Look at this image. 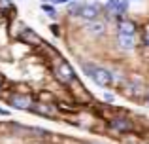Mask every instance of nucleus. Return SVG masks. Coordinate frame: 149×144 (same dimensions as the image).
Masks as SVG:
<instances>
[{
	"mask_svg": "<svg viewBox=\"0 0 149 144\" xmlns=\"http://www.w3.org/2000/svg\"><path fill=\"white\" fill-rule=\"evenodd\" d=\"M51 72H53V78H55V80H57L61 85H64V87H70V85L77 80L74 67L66 59H62V57L55 59V65L51 67Z\"/></svg>",
	"mask_w": 149,
	"mask_h": 144,
	"instance_id": "obj_1",
	"label": "nucleus"
},
{
	"mask_svg": "<svg viewBox=\"0 0 149 144\" xmlns=\"http://www.w3.org/2000/svg\"><path fill=\"white\" fill-rule=\"evenodd\" d=\"M8 106L11 110H19V112H30L34 104V97L30 93H25V91H19V89H10L8 95H4Z\"/></svg>",
	"mask_w": 149,
	"mask_h": 144,
	"instance_id": "obj_2",
	"label": "nucleus"
},
{
	"mask_svg": "<svg viewBox=\"0 0 149 144\" xmlns=\"http://www.w3.org/2000/svg\"><path fill=\"white\" fill-rule=\"evenodd\" d=\"M106 129L111 131L115 135H128L136 129V122L130 118V116L125 114H113L106 119Z\"/></svg>",
	"mask_w": 149,
	"mask_h": 144,
	"instance_id": "obj_3",
	"label": "nucleus"
},
{
	"mask_svg": "<svg viewBox=\"0 0 149 144\" xmlns=\"http://www.w3.org/2000/svg\"><path fill=\"white\" fill-rule=\"evenodd\" d=\"M89 78L93 80V84L98 85V87H102V89L113 87V74H111V68H108V67L96 65V68L93 70V74Z\"/></svg>",
	"mask_w": 149,
	"mask_h": 144,
	"instance_id": "obj_4",
	"label": "nucleus"
},
{
	"mask_svg": "<svg viewBox=\"0 0 149 144\" xmlns=\"http://www.w3.org/2000/svg\"><path fill=\"white\" fill-rule=\"evenodd\" d=\"M30 112L36 116H42V118H47V119H55L58 114L55 100H40V99H34V104L30 108Z\"/></svg>",
	"mask_w": 149,
	"mask_h": 144,
	"instance_id": "obj_5",
	"label": "nucleus"
},
{
	"mask_svg": "<svg viewBox=\"0 0 149 144\" xmlns=\"http://www.w3.org/2000/svg\"><path fill=\"white\" fill-rule=\"evenodd\" d=\"M102 11H104V4L96 2V0H95V2H85L83 10H81V13H79V19L85 21V23L95 21V19L102 17Z\"/></svg>",
	"mask_w": 149,
	"mask_h": 144,
	"instance_id": "obj_6",
	"label": "nucleus"
},
{
	"mask_svg": "<svg viewBox=\"0 0 149 144\" xmlns=\"http://www.w3.org/2000/svg\"><path fill=\"white\" fill-rule=\"evenodd\" d=\"M83 30L89 34V36H93V38H102L106 32H108V23L100 17V19H95V21L85 23Z\"/></svg>",
	"mask_w": 149,
	"mask_h": 144,
	"instance_id": "obj_7",
	"label": "nucleus"
},
{
	"mask_svg": "<svg viewBox=\"0 0 149 144\" xmlns=\"http://www.w3.org/2000/svg\"><path fill=\"white\" fill-rule=\"evenodd\" d=\"M115 30L119 34H132V36H136L138 30H140V27H138V23H136L134 19L121 17V19H117V21H115Z\"/></svg>",
	"mask_w": 149,
	"mask_h": 144,
	"instance_id": "obj_8",
	"label": "nucleus"
},
{
	"mask_svg": "<svg viewBox=\"0 0 149 144\" xmlns=\"http://www.w3.org/2000/svg\"><path fill=\"white\" fill-rule=\"evenodd\" d=\"M115 46L121 51H134L138 48V38L132 34H115Z\"/></svg>",
	"mask_w": 149,
	"mask_h": 144,
	"instance_id": "obj_9",
	"label": "nucleus"
},
{
	"mask_svg": "<svg viewBox=\"0 0 149 144\" xmlns=\"http://www.w3.org/2000/svg\"><path fill=\"white\" fill-rule=\"evenodd\" d=\"M123 89L130 99H140V97L143 99V95H146V91H147L142 84H138V81H134V80H127L123 84Z\"/></svg>",
	"mask_w": 149,
	"mask_h": 144,
	"instance_id": "obj_10",
	"label": "nucleus"
},
{
	"mask_svg": "<svg viewBox=\"0 0 149 144\" xmlns=\"http://www.w3.org/2000/svg\"><path fill=\"white\" fill-rule=\"evenodd\" d=\"M19 42H21V44H25V46H30V48H38V46H40L44 40H42V36L36 32V30L29 27V29H26L25 32L19 36Z\"/></svg>",
	"mask_w": 149,
	"mask_h": 144,
	"instance_id": "obj_11",
	"label": "nucleus"
},
{
	"mask_svg": "<svg viewBox=\"0 0 149 144\" xmlns=\"http://www.w3.org/2000/svg\"><path fill=\"white\" fill-rule=\"evenodd\" d=\"M26 29H29V25H26L25 21L13 17V19H11V23H10V27H8V32H10V36L13 38V40H19V36H21Z\"/></svg>",
	"mask_w": 149,
	"mask_h": 144,
	"instance_id": "obj_12",
	"label": "nucleus"
},
{
	"mask_svg": "<svg viewBox=\"0 0 149 144\" xmlns=\"http://www.w3.org/2000/svg\"><path fill=\"white\" fill-rule=\"evenodd\" d=\"M83 0H70L68 4H66V15H68L70 19H79V13L81 10H83Z\"/></svg>",
	"mask_w": 149,
	"mask_h": 144,
	"instance_id": "obj_13",
	"label": "nucleus"
},
{
	"mask_svg": "<svg viewBox=\"0 0 149 144\" xmlns=\"http://www.w3.org/2000/svg\"><path fill=\"white\" fill-rule=\"evenodd\" d=\"M42 11L47 15L51 21H58V19H61V13H58L57 6H55V4H51V2H44V4H42Z\"/></svg>",
	"mask_w": 149,
	"mask_h": 144,
	"instance_id": "obj_14",
	"label": "nucleus"
},
{
	"mask_svg": "<svg viewBox=\"0 0 149 144\" xmlns=\"http://www.w3.org/2000/svg\"><path fill=\"white\" fill-rule=\"evenodd\" d=\"M128 8H130V0H119V4L115 6V21L121 17H127Z\"/></svg>",
	"mask_w": 149,
	"mask_h": 144,
	"instance_id": "obj_15",
	"label": "nucleus"
},
{
	"mask_svg": "<svg viewBox=\"0 0 149 144\" xmlns=\"http://www.w3.org/2000/svg\"><path fill=\"white\" fill-rule=\"evenodd\" d=\"M0 13H10L15 17V4L13 0H0Z\"/></svg>",
	"mask_w": 149,
	"mask_h": 144,
	"instance_id": "obj_16",
	"label": "nucleus"
},
{
	"mask_svg": "<svg viewBox=\"0 0 149 144\" xmlns=\"http://www.w3.org/2000/svg\"><path fill=\"white\" fill-rule=\"evenodd\" d=\"M29 137H34V138H47V137H49V131L44 129V127L32 125V127H30V135H29Z\"/></svg>",
	"mask_w": 149,
	"mask_h": 144,
	"instance_id": "obj_17",
	"label": "nucleus"
},
{
	"mask_svg": "<svg viewBox=\"0 0 149 144\" xmlns=\"http://www.w3.org/2000/svg\"><path fill=\"white\" fill-rule=\"evenodd\" d=\"M140 42L146 49H149V23L142 27V36H140Z\"/></svg>",
	"mask_w": 149,
	"mask_h": 144,
	"instance_id": "obj_18",
	"label": "nucleus"
},
{
	"mask_svg": "<svg viewBox=\"0 0 149 144\" xmlns=\"http://www.w3.org/2000/svg\"><path fill=\"white\" fill-rule=\"evenodd\" d=\"M95 68H96V63H93V61H83L81 63V70H83L85 76H91Z\"/></svg>",
	"mask_w": 149,
	"mask_h": 144,
	"instance_id": "obj_19",
	"label": "nucleus"
},
{
	"mask_svg": "<svg viewBox=\"0 0 149 144\" xmlns=\"http://www.w3.org/2000/svg\"><path fill=\"white\" fill-rule=\"evenodd\" d=\"M49 30H51V34H53V36H57V38L62 36V29H61V25H58V23H51V25H49Z\"/></svg>",
	"mask_w": 149,
	"mask_h": 144,
	"instance_id": "obj_20",
	"label": "nucleus"
},
{
	"mask_svg": "<svg viewBox=\"0 0 149 144\" xmlns=\"http://www.w3.org/2000/svg\"><path fill=\"white\" fill-rule=\"evenodd\" d=\"M102 99H104L106 103H109V104H111V103H115V95H113V93H109V91H106L104 95H102Z\"/></svg>",
	"mask_w": 149,
	"mask_h": 144,
	"instance_id": "obj_21",
	"label": "nucleus"
},
{
	"mask_svg": "<svg viewBox=\"0 0 149 144\" xmlns=\"http://www.w3.org/2000/svg\"><path fill=\"white\" fill-rule=\"evenodd\" d=\"M4 89H6V76L0 72V97L4 95Z\"/></svg>",
	"mask_w": 149,
	"mask_h": 144,
	"instance_id": "obj_22",
	"label": "nucleus"
},
{
	"mask_svg": "<svg viewBox=\"0 0 149 144\" xmlns=\"http://www.w3.org/2000/svg\"><path fill=\"white\" fill-rule=\"evenodd\" d=\"M0 116H4V118H10V116H11V108L0 106Z\"/></svg>",
	"mask_w": 149,
	"mask_h": 144,
	"instance_id": "obj_23",
	"label": "nucleus"
},
{
	"mask_svg": "<svg viewBox=\"0 0 149 144\" xmlns=\"http://www.w3.org/2000/svg\"><path fill=\"white\" fill-rule=\"evenodd\" d=\"M68 2H70V0H51V4H55V6H61V4H62V6H66Z\"/></svg>",
	"mask_w": 149,
	"mask_h": 144,
	"instance_id": "obj_24",
	"label": "nucleus"
},
{
	"mask_svg": "<svg viewBox=\"0 0 149 144\" xmlns=\"http://www.w3.org/2000/svg\"><path fill=\"white\" fill-rule=\"evenodd\" d=\"M143 103H146L147 106H149V89L146 91V95H143Z\"/></svg>",
	"mask_w": 149,
	"mask_h": 144,
	"instance_id": "obj_25",
	"label": "nucleus"
},
{
	"mask_svg": "<svg viewBox=\"0 0 149 144\" xmlns=\"http://www.w3.org/2000/svg\"><path fill=\"white\" fill-rule=\"evenodd\" d=\"M106 4H111V6H117V4H119V0H106Z\"/></svg>",
	"mask_w": 149,
	"mask_h": 144,
	"instance_id": "obj_26",
	"label": "nucleus"
},
{
	"mask_svg": "<svg viewBox=\"0 0 149 144\" xmlns=\"http://www.w3.org/2000/svg\"><path fill=\"white\" fill-rule=\"evenodd\" d=\"M89 144H104V142H89Z\"/></svg>",
	"mask_w": 149,
	"mask_h": 144,
	"instance_id": "obj_27",
	"label": "nucleus"
},
{
	"mask_svg": "<svg viewBox=\"0 0 149 144\" xmlns=\"http://www.w3.org/2000/svg\"><path fill=\"white\" fill-rule=\"evenodd\" d=\"M44 2H51V0H42V4H44Z\"/></svg>",
	"mask_w": 149,
	"mask_h": 144,
	"instance_id": "obj_28",
	"label": "nucleus"
},
{
	"mask_svg": "<svg viewBox=\"0 0 149 144\" xmlns=\"http://www.w3.org/2000/svg\"><path fill=\"white\" fill-rule=\"evenodd\" d=\"M19 2H23V0H19Z\"/></svg>",
	"mask_w": 149,
	"mask_h": 144,
	"instance_id": "obj_29",
	"label": "nucleus"
},
{
	"mask_svg": "<svg viewBox=\"0 0 149 144\" xmlns=\"http://www.w3.org/2000/svg\"><path fill=\"white\" fill-rule=\"evenodd\" d=\"M130 2H132V0H130Z\"/></svg>",
	"mask_w": 149,
	"mask_h": 144,
	"instance_id": "obj_30",
	"label": "nucleus"
}]
</instances>
